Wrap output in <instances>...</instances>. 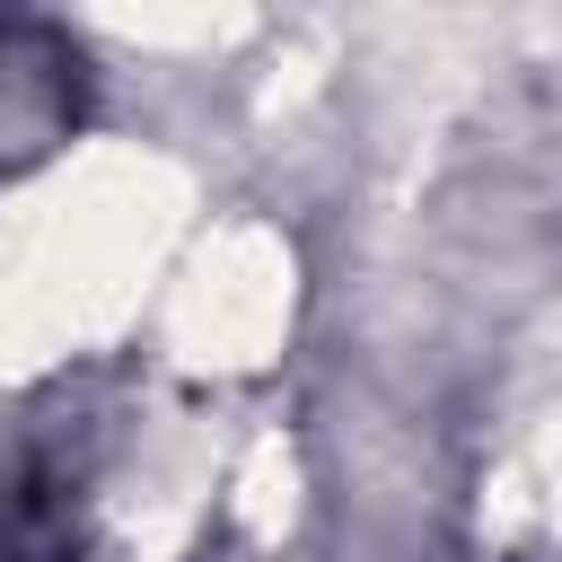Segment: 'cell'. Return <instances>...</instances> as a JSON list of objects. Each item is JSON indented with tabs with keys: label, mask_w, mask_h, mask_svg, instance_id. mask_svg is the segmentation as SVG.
<instances>
[{
	"label": "cell",
	"mask_w": 562,
	"mask_h": 562,
	"mask_svg": "<svg viewBox=\"0 0 562 562\" xmlns=\"http://www.w3.org/2000/svg\"><path fill=\"white\" fill-rule=\"evenodd\" d=\"M70 123V70L44 35L0 26V158H35L53 149Z\"/></svg>",
	"instance_id": "1"
}]
</instances>
